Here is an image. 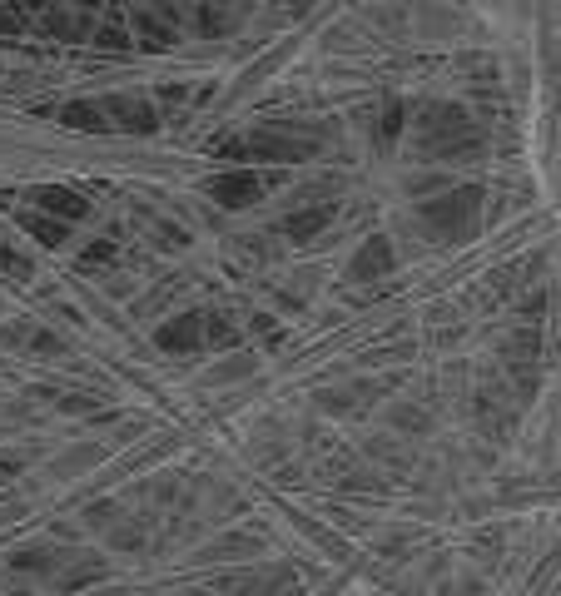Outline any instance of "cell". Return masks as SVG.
<instances>
[{
    "label": "cell",
    "mask_w": 561,
    "mask_h": 596,
    "mask_svg": "<svg viewBox=\"0 0 561 596\" xmlns=\"http://www.w3.org/2000/svg\"><path fill=\"white\" fill-rule=\"evenodd\" d=\"M204 323H209L204 313H184L179 323L159 328V348H169V353H184V348H204V343H209Z\"/></svg>",
    "instance_id": "obj_4"
},
{
    "label": "cell",
    "mask_w": 561,
    "mask_h": 596,
    "mask_svg": "<svg viewBox=\"0 0 561 596\" xmlns=\"http://www.w3.org/2000/svg\"><path fill=\"white\" fill-rule=\"evenodd\" d=\"M323 224H328V209H308V214L283 219V234H313V229H323Z\"/></svg>",
    "instance_id": "obj_9"
},
{
    "label": "cell",
    "mask_w": 561,
    "mask_h": 596,
    "mask_svg": "<svg viewBox=\"0 0 561 596\" xmlns=\"http://www.w3.org/2000/svg\"><path fill=\"white\" fill-rule=\"evenodd\" d=\"M427 149H437V154H467V149L477 145V130H472V120L462 115V110H452V105H437V110H427Z\"/></svg>",
    "instance_id": "obj_1"
},
{
    "label": "cell",
    "mask_w": 561,
    "mask_h": 596,
    "mask_svg": "<svg viewBox=\"0 0 561 596\" xmlns=\"http://www.w3.org/2000/svg\"><path fill=\"white\" fill-rule=\"evenodd\" d=\"M70 5H80V10H95V5H100V0H70Z\"/></svg>",
    "instance_id": "obj_12"
},
{
    "label": "cell",
    "mask_w": 561,
    "mask_h": 596,
    "mask_svg": "<svg viewBox=\"0 0 561 596\" xmlns=\"http://www.w3.org/2000/svg\"><path fill=\"white\" fill-rule=\"evenodd\" d=\"M477 189H457V194H447V199H432V204H422V219L437 229V234H447V239H457V234H467L472 229V219H477Z\"/></svg>",
    "instance_id": "obj_2"
},
{
    "label": "cell",
    "mask_w": 561,
    "mask_h": 596,
    "mask_svg": "<svg viewBox=\"0 0 561 596\" xmlns=\"http://www.w3.org/2000/svg\"><path fill=\"white\" fill-rule=\"evenodd\" d=\"M35 204H40V209H55V214H65V219H80V214L90 209L80 194H70V189H55V184H50V189H35Z\"/></svg>",
    "instance_id": "obj_7"
},
{
    "label": "cell",
    "mask_w": 561,
    "mask_h": 596,
    "mask_svg": "<svg viewBox=\"0 0 561 596\" xmlns=\"http://www.w3.org/2000/svg\"><path fill=\"white\" fill-rule=\"evenodd\" d=\"M209 194H214L224 209H244V204H254V199L264 194V179H259V174H249V169H234V174L209 179Z\"/></svg>",
    "instance_id": "obj_3"
},
{
    "label": "cell",
    "mask_w": 561,
    "mask_h": 596,
    "mask_svg": "<svg viewBox=\"0 0 561 596\" xmlns=\"http://www.w3.org/2000/svg\"><path fill=\"white\" fill-rule=\"evenodd\" d=\"M135 25H140L144 45H169V40H174V30H169V25H159L149 10H140V15H135Z\"/></svg>",
    "instance_id": "obj_10"
},
{
    "label": "cell",
    "mask_w": 561,
    "mask_h": 596,
    "mask_svg": "<svg viewBox=\"0 0 561 596\" xmlns=\"http://www.w3.org/2000/svg\"><path fill=\"white\" fill-rule=\"evenodd\" d=\"M105 115H110L115 125H125V130H154V110H149L144 100H110Z\"/></svg>",
    "instance_id": "obj_6"
},
{
    "label": "cell",
    "mask_w": 561,
    "mask_h": 596,
    "mask_svg": "<svg viewBox=\"0 0 561 596\" xmlns=\"http://www.w3.org/2000/svg\"><path fill=\"white\" fill-rule=\"evenodd\" d=\"M25 229L40 234L45 244H60V239H65V224H50V219H35V214H25Z\"/></svg>",
    "instance_id": "obj_11"
},
{
    "label": "cell",
    "mask_w": 561,
    "mask_h": 596,
    "mask_svg": "<svg viewBox=\"0 0 561 596\" xmlns=\"http://www.w3.org/2000/svg\"><path fill=\"white\" fill-rule=\"evenodd\" d=\"M149 5H169V0H149Z\"/></svg>",
    "instance_id": "obj_14"
},
{
    "label": "cell",
    "mask_w": 561,
    "mask_h": 596,
    "mask_svg": "<svg viewBox=\"0 0 561 596\" xmlns=\"http://www.w3.org/2000/svg\"><path fill=\"white\" fill-rule=\"evenodd\" d=\"M60 115H65L70 130H105V105H85V100H75V105H65Z\"/></svg>",
    "instance_id": "obj_8"
},
{
    "label": "cell",
    "mask_w": 561,
    "mask_h": 596,
    "mask_svg": "<svg viewBox=\"0 0 561 596\" xmlns=\"http://www.w3.org/2000/svg\"><path fill=\"white\" fill-rule=\"evenodd\" d=\"M378 274H393V244L388 239H368L363 254L353 259V279H378Z\"/></svg>",
    "instance_id": "obj_5"
},
{
    "label": "cell",
    "mask_w": 561,
    "mask_h": 596,
    "mask_svg": "<svg viewBox=\"0 0 561 596\" xmlns=\"http://www.w3.org/2000/svg\"><path fill=\"white\" fill-rule=\"evenodd\" d=\"M0 25H5V30H10V25H15V20H10V15H5V5H0Z\"/></svg>",
    "instance_id": "obj_13"
}]
</instances>
